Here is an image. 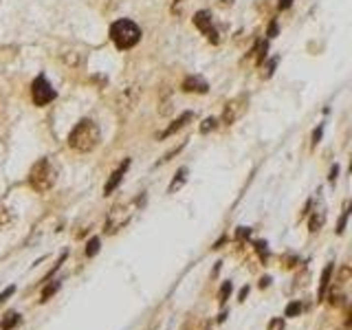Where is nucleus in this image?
Returning a JSON list of instances; mask_svg holds the SVG:
<instances>
[{
	"label": "nucleus",
	"instance_id": "f03ea898",
	"mask_svg": "<svg viewBox=\"0 0 352 330\" xmlns=\"http://www.w3.org/2000/svg\"><path fill=\"white\" fill-rule=\"evenodd\" d=\"M58 183V165L51 159H40L33 163V167L29 169V187L37 194H46L51 192Z\"/></svg>",
	"mask_w": 352,
	"mask_h": 330
},
{
	"label": "nucleus",
	"instance_id": "b1692460",
	"mask_svg": "<svg viewBox=\"0 0 352 330\" xmlns=\"http://www.w3.org/2000/svg\"><path fill=\"white\" fill-rule=\"evenodd\" d=\"M253 51H257V64H262L264 62V58H266V51H269V44H266V42H260Z\"/></svg>",
	"mask_w": 352,
	"mask_h": 330
},
{
	"label": "nucleus",
	"instance_id": "a211bd4d",
	"mask_svg": "<svg viewBox=\"0 0 352 330\" xmlns=\"http://www.w3.org/2000/svg\"><path fill=\"white\" fill-rule=\"evenodd\" d=\"M231 291H233V284H231V282H223V286H220V291H218V301H220V306H223L224 301L229 299Z\"/></svg>",
	"mask_w": 352,
	"mask_h": 330
},
{
	"label": "nucleus",
	"instance_id": "c756f323",
	"mask_svg": "<svg viewBox=\"0 0 352 330\" xmlns=\"http://www.w3.org/2000/svg\"><path fill=\"white\" fill-rule=\"evenodd\" d=\"M321 134H323V126H319V128L313 132V148H317V143L321 141Z\"/></svg>",
	"mask_w": 352,
	"mask_h": 330
},
{
	"label": "nucleus",
	"instance_id": "bb28decb",
	"mask_svg": "<svg viewBox=\"0 0 352 330\" xmlns=\"http://www.w3.org/2000/svg\"><path fill=\"white\" fill-rule=\"evenodd\" d=\"M13 293H16V286H7V289H4L2 293H0V304H2V301H7Z\"/></svg>",
	"mask_w": 352,
	"mask_h": 330
},
{
	"label": "nucleus",
	"instance_id": "5701e85b",
	"mask_svg": "<svg viewBox=\"0 0 352 330\" xmlns=\"http://www.w3.org/2000/svg\"><path fill=\"white\" fill-rule=\"evenodd\" d=\"M13 216L9 214V209H4V207H0V229H4L7 225H11Z\"/></svg>",
	"mask_w": 352,
	"mask_h": 330
},
{
	"label": "nucleus",
	"instance_id": "393cba45",
	"mask_svg": "<svg viewBox=\"0 0 352 330\" xmlns=\"http://www.w3.org/2000/svg\"><path fill=\"white\" fill-rule=\"evenodd\" d=\"M185 145H187V143H185V141H183V143H181V145H178V148H174V150H170V152H167V154H165V157H163V159H161V161H159V163H167V161H170V159H172V157H174V154H178V152H181V150H183V148H185Z\"/></svg>",
	"mask_w": 352,
	"mask_h": 330
},
{
	"label": "nucleus",
	"instance_id": "473e14b6",
	"mask_svg": "<svg viewBox=\"0 0 352 330\" xmlns=\"http://www.w3.org/2000/svg\"><path fill=\"white\" fill-rule=\"evenodd\" d=\"M290 4H293V0H280L278 2V9H282V11H284V9H288Z\"/></svg>",
	"mask_w": 352,
	"mask_h": 330
},
{
	"label": "nucleus",
	"instance_id": "4468645a",
	"mask_svg": "<svg viewBox=\"0 0 352 330\" xmlns=\"http://www.w3.org/2000/svg\"><path fill=\"white\" fill-rule=\"evenodd\" d=\"M18 324H20V313L11 310V313H7V315H4L2 324H0V330H11V328H16Z\"/></svg>",
	"mask_w": 352,
	"mask_h": 330
},
{
	"label": "nucleus",
	"instance_id": "f8f14e48",
	"mask_svg": "<svg viewBox=\"0 0 352 330\" xmlns=\"http://www.w3.org/2000/svg\"><path fill=\"white\" fill-rule=\"evenodd\" d=\"M323 223H326V209H323V205H321L319 209L313 211V216H311V223H308L311 233H317V231L323 227Z\"/></svg>",
	"mask_w": 352,
	"mask_h": 330
},
{
	"label": "nucleus",
	"instance_id": "dca6fc26",
	"mask_svg": "<svg viewBox=\"0 0 352 330\" xmlns=\"http://www.w3.org/2000/svg\"><path fill=\"white\" fill-rule=\"evenodd\" d=\"M60 286H62L60 282H49V284L44 286V291H42V295H40V301H42V304H44V301H49L51 297H53L55 293H58V291H60Z\"/></svg>",
	"mask_w": 352,
	"mask_h": 330
},
{
	"label": "nucleus",
	"instance_id": "f3484780",
	"mask_svg": "<svg viewBox=\"0 0 352 330\" xmlns=\"http://www.w3.org/2000/svg\"><path fill=\"white\" fill-rule=\"evenodd\" d=\"M99 247H101V240L97 238V235L88 240L86 242V258H95L97 253H99Z\"/></svg>",
	"mask_w": 352,
	"mask_h": 330
},
{
	"label": "nucleus",
	"instance_id": "72a5a7b5",
	"mask_svg": "<svg viewBox=\"0 0 352 330\" xmlns=\"http://www.w3.org/2000/svg\"><path fill=\"white\" fill-rule=\"evenodd\" d=\"M269 284H271V277H269V275H264V277L260 280V289H266Z\"/></svg>",
	"mask_w": 352,
	"mask_h": 330
},
{
	"label": "nucleus",
	"instance_id": "9d476101",
	"mask_svg": "<svg viewBox=\"0 0 352 330\" xmlns=\"http://www.w3.org/2000/svg\"><path fill=\"white\" fill-rule=\"evenodd\" d=\"M192 119H194V112H190V110H187V112H183V115L178 117L176 121H172V126H167V128L163 130L161 134L157 136V139H167V136H172V134H174V132H178L181 128H185V126L190 124Z\"/></svg>",
	"mask_w": 352,
	"mask_h": 330
},
{
	"label": "nucleus",
	"instance_id": "ddd939ff",
	"mask_svg": "<svg viewBox=\"0 0 352 330\" xmlns=\"http://www.w3.org/2000/svg\"><path fill=\"white\" fill-rule=\"evenodd\" d=\"M185 178H187V167H181L176 172V176H174V181L170 183V187H167V192H170V194H174L176 190H181L183 185H185Z\"/></svg>",
	"mask_w": 352,
	"mask_h": 330
},
{
	"label": "nucleus",
	"instance_id": "2eb2a0df",
	"mask_svg": "<svg viewBox=\"0 0 352 330\" xmlns=\"http://www.w3.org/2000/svg\"><path fill=\"white\" fill-rule=\"evenodd\" d=\"M64 64L70 66V68H77V66H82V55L77 53V51H66V53L62 55Z\"/></svg>",
	"mask_w": 352,
	"mask_h": 330
},
{
	"label": "nucleus",
	"instance_id": "f257e3e1",
	"mask_svg": "<svg viewBox=\"0 0 352 330\" xmlns=\"http://www.w3.org/2000/svg\"><path fill=\"white\" fill-rule=\"evenodd\" d=\"M101 141L99 126L93 119H82L68 134V145L77 152H93Z\"/></svg>",
	"mask_w": 352,
	"mask_h": 330
},
{
	"label": "nucleus",
	"instance_id": "423d86ee",
	"mask_svg": "<svg viewBox=\"0 0 352 330\" xmlns=\"http://www.w3.org/2000/svg\"><path fill=\"white\" fill-rule=\"evenodd\" d=\"M247 106H249V97L247 95H238V97L229 99V101L224 103V110H223L220 121H223L224 126L236 124V121L247 112Z\"/></svg>",
	"mask_w": 352,
	"mask_h": 330
},
{
	"label": "nucleus",
	"instance_id": "a878e982",
	"mask_svg": "<svg viewBox=\"0 0 352 330\" xmlns=\"http://www.w3.org/2000/svg\"><path fill=\"white\" fill-rule=\"evenodd\" d=\"M275 66H278V58H273V60H269V64L264 66V77H271V75H273V70H275Z\"/></svg>",
	"mask_w": 352,
	"mask_h": 330
},
{
	"label": "nucleus",
	"instance_id": "9b49d317",
	"mask_svg": "<svg viewBox=\"0 0 352 330\" xmlns=\"http://www.w3.org/2000/svg\"><path fill=\"white\" fill-rule=\"evenodd\" d=\"M332 268H335V264L328 262L326 268L321 271V277H319V293H317L319 299L326 297V291H328V286H330V282H332Z\"/></svg>",
	"mask_w": 352,
	"mask_h": 330
},
{
	"label": "nucleus",
	"instance_id": "39448f33",
	"mask_svg": "<svg viewBox=\"0 0 352 330\" xmlns=\"http://www.w3.org/2000/svg\"><path fill=\"white\" fill-rule=\"evenodd\" d=\"M55 97H58V93H55V88L51 86L44 75H37L33 82H31V99H33L35 106H46V103H51Z\"/></svg>",
	"mask_w": 352,
	"mask_h": 330
},
{
	"label": "nucleus",
	"instance_id": "2f4dec72",
	"mask_svg": "<svg viewBox=\"0 0 352 330\" xmlns=\"http://www.w3.org/2000/svg\"><path fill=\"white\" fill-rule=\"evenodd\" d=\"M247 295H249V286H242V289H240V293H238V299H240V301H245V299H247Z\"/></svg>",
	"mask_w": 352,
	"mask_h": 330
},
{
	"label": "nucleus",
	"instance_id": "6e6552de",
	"mask_svg": "<svg viewBox=\"0 0 352 330\" xmlns=\"http://www.w3.org/2000/svg\"><path fill=\"white\" fill-rule=\"evenodd\" d=\"M128 167H130V159H126L124 163L119 165V167L115 169V172L108 176V181H106V185H104V196H110L112 192L119 187V183L124 181V176H126V172H128Z\"/></svg>",
	"mask_w": 352,
	"mask_h": 330
},
{
	"label": "nucleus",
	"instance_id": "0eeeda50",
	"mask_svg": "<svg viewBox=\"0 0 352 330\" xmlns=\"http://www.w3.org/2000/svg\"><path fill=\"white\" fill-rule=\"evenodd\" d=\"M194 25L198 27L200 31H203V35L207 37L209 42H214V44H218V42H220L218 31H216L214 20H211V13L207 11V9H200V11L194 13Z\"/></svg>",
	"mask_w": 352,
	"mask_h": 330
},
{
	"label": "nucleus",
	"instance_id": "7ed1b4c3",
	"mask_svg": "<svg viewBox=\"0 0 352 330\" xmlns=\"http://www.w3.org/2000/svg\"><path fill=\"white\" fill-rule=\"evenodd\" d=\"M110 40L115 42L119 51H128L141 42V29L137 22L124 18V20H117L110 25Z\"/></svg>",
	"mask_w": 352,
	"mask_h": 330
},
{
	"label": "nucleus",
	"instance_id": "412c9836",
	"mask_svg": "<svg viewBox=\"0 0 352 330\" xmlns=\"http://www.w3.org/2000/svg\"><path fill=\"white\" fill-rule=\"evenodd\" d=\"M216 128H218V119H216V117H207V119L200 124V132H203V134H207L209 130H216Z\"/></svg>",
	"mask_w": 352,
	"mask_h": 330
},
{
	"label": "nucleus",
	"instance_id": "6ab92c4d",
	"mask_svg": "<svg viewBox=\"0 0 352 330\" xmlns=\"http://www.w3.org/2000/svg\"><path fill=\"white\" fill-rule=\"evenodd\" d=\"M253 247H256V251H257V256H260L262 262L269 260V244L262 242V240H257V242H253Z\"/></svg>",
	"mask_w": 352,
	"mask_h": 330
},
{
	"label": "nucleus",
	"instance_id": "4be33fe9",
	"mask_svg": "<svg viewBox=\"0 0 352 330\" xmlns=\"http://www.w3.org/2000/svg\"><path fill=\"white\" fill-rule=\"evenodd\" d=\"M348 216H350V205H346V209H344V214H341V218H339V223H337V233H344V229H346V223H348Z\"/></svg>",
	"mask_w": 352,
	"mask_h": 330
},
{
	"label": "nucleus",
	"instance_id": "f704fd0d",
	"mask_svg": "<svg viewBox=\"0 0 352 330\" xmlns=\"http://www.w3.org/2000/svg\"><path fill=\"white\" fill-rule=\"evenodd\" d=\"M223 4H233V0H223Z\"/></svg>",
	"mask_w": 352,
	"mask_h": 330
},
{
	"label": "nucleus",
	"instance_id": "cd10ccee",
	"mask_svg": "<svg viewBox=\"0 0 352 330\" xmlns=\"http://www.w3.org/2000/svg\"><path fill=\"white\" fill-rule=\"evenodd\" d=\"M249 235H251V229H249V227H238L236 240H245V238H249Z\"/></svg>",
	"mask_w": 352,
	"mask_h": 330
},
{
	"label": "nucleus",
	"instance_id": "c9c22d12",
	"mask_svg": "<svg viewBox=\"0 0 352 330\" xmlns=\"http://www.w3.org/2000/svg\"><path fill=\"white\" fill-rule=\"evenodd\" d=\"M183 2H185V0H174V7H176V4H183Z\"/></svg>",
	"mask_w": 352,
	"mask_h": 330
},
{
	"label": "nucleus",
	"instance_id": "aec40b11",
	"mask_svg": "<svg viewBox=\"0 0 352 330\" xmlns=\"http://www.w3.org/2000/svg\"><path fill=\"white\" fill-rule=\"evenodd\" d=\"M299 313H302V304H299V299H295V301H290V304L286 306L284 317H297Z\"/></svg>",
	"mask_w": 352,
	"mask_h": 330
},
{
	"label": "nucleus",
	"instance_id": "7c9ffc66",
	"mask_svg": "<svg viewBox=\"0 0 352 330\" xmlns=\"http://www.w3.org/2000/svg\"><path fill=\"white\" fill-rule=\"evenodd\" d=\"M337 176H339V165H332V167H330V174H328V181H330V183H335L337 181Z\"/></svg>",
	"mask_w": 352,
	"mask_h": 330
},
{
	"label": "nucleus",
	"instance_id": "c85d7f7f",
	"mask_svg": "<svg viewBox=\"0 0 352 330\" xmlns=\"http://www.w3.org/2000/svg\"><path fill=\"white\" fill-rule=\"evenodd\" d=\"M278 31H280L278 20H271V25H269V31H266V35H269V37H275V35H278Z\"/></svg>",
	"mask_w": 352,
	"mask_h": 330
},
{
	"label": "nucleus",
	"instance_id": "20e7f679",
	"mask_svg": "<svg viewBox=\"0 0 352 330\" xmlns=\"http://www.w3.org/2000/svg\"><path fill=\"white\" fill-rule=\"evenodd\" d=\"M132 205L134 202H117V205L110 207L106 216V225H104V231L108 235L117 233L119 229H124L128 225V220L132 218Z\"/></svg>",
	"mask_w": 352,
	"mask_h": 330
},
{
	"label": "nucleus",
	"instance_id": "1a4fd4ad",
	"mask_svg": "<svg viewBox=\"0 0 352 330\" xmlns=\"http://www.w3.org/2000/svg\"><path fill=\"white\" fill-rule=\"evenodd\" d=\"M181 88L185 93H198V95H205V93L209 91V84L205 82L200 75H187V77L183 79Z\"/></svg>",
	"mask_w": 352,
	"mask_h": 330
}]
</instances>
